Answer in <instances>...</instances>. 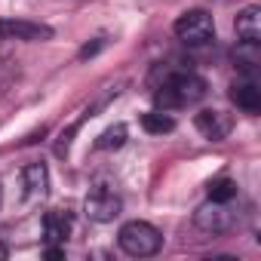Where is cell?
<instances>
[{"label":"cell","mask_w":261,"mask_h":261,"mask_svg":"<svg viewBox=\"0 0 261 261\" xmlns=\"http://www.w3.org/2000/svg\"><path fill=\"white\" fill-rule=\"evenodd\" d=\"M157 77L160 80L154 83V101L163 111H178V108L197 105L209 92L206 80L185 68H157Z\"/></svg>","instance_id":"6da1fadb"},{"label":"cell","mask_w":261,"mask_h":261,"mask_svg":"<svg viewBox=\"0 0 261 261\" xmlns=\"http://www.w3.org/2000/svg\"><path fill=\"white\" fill-rule=\"evenodd\" d=\"M117 243H120V249H123L129 258H151V255L160 252V246H163V233H160L154 224L136 218V221H126V224L120 227Z\"/></svg>","instance_id":"7a4b0ae2"},{"label":"cell","mask_w":261,"mask_h":261,"mask_svg":"<svg viewBox=\"0 0 261 261\" xmlns=\"http://www.w3.org/2000/svg\"><path fill=\"white\" fill-rule=\"evenodd\" d=\"M175 37L185 46H206L215 40V22L206 10H188L175 19Z\"/></svg>","instance_id":"3957f363"},{"label":"cell","mask_w":261,"mask_h":261,"mask_svg":"<svg viewBox=\"0 0 261 261\" xmlns=\"http://www.w3.org/2000/svg\"><path fill=\"white\" fill-rule=\"evenodd\" d=\"M240 215L233 212L230 203H218V200H206L197 212H194V224L203 230V233H212V237H221V233H230L237 227Z\"/></svg>","instance_id":"277c9868"},{"label":"cell","mask_w":261,"mask_h":261,"mask_svg":"<svg viewBox=\"0 0 261 261\" xmlns=\"http://www.w3.org/2000/svg\"><path fill=\"white\" fill-rule=\"evenodd\" d=\"M83 212H86L89 221L108 224V221H114V218L123 212V200H120V194H117L114 188L95 185V188L86 194V200H83Z\"/></svg>","instance_id":"5b68a950"},{"label":"cell","mask_w":261,"mask_h":261,"mask_svg":"<svg viewBox=\"0 0 261 261\" xmlns=\"http://www.w3.org/2000/svg\"><path fill=\"white\" fill-rule=\"evenodd\" d=\"M194 126L200 129V136H206L209 142H221L230 136V129H233V120L230 114L218 111V108H203L197 117H194Z\"/></svg>","instance_id":"8992f818"},{"label":"cell","mask_w":261,"mask_h":261,"mask_svg":"<svg viewBox=\"0 0 261 261\" xmlns=\"http://www.w3.org/2000/svg\"><path fill=\"white\" fill-rule=\"evenodd\" d=\"M0 37L4 40H28V43H40L53 37V28L37 25V22H22V19H0Z\"/></svg>","instance_id":"52a82bcc"},{"label":"cell","mask_w":261,"mask_h":261,"mask_svg":"<svg viewBox=\"0 0 261 261\" xmlns=\"http://www.w3.org/2000/svg\"><path fill=\"white\" fill-rule=\"evenodd\" d=\"M230 101L243 114H258L261 111V89H258V83H255L252 74H246V77H240V80L230 83Z\"/></svg>","instance_id":"ba28073f"},{"label":"cell","mask_w":261,"mask_h":261,"mask_svg":"<svg viewBox=\"0 0 261 261\" xmlns=\"http://www.w3.org/2000/svg\"><path fill=\"white\" fill-rule=\"evenodd\" d=\"M74 230V215L68 209H49L43 215V237L49 246H62Z\"/></svg>","instance_id":"9c48e42d"},{"label":"cell","mask_w":261,"mask_h":261,"mask_svg":"<svg viewBox=\"0 0 261 261\" xmlns=\"http://www.w3.org/2000/svg\"><path fill=\"white\" fill-rule=\"evenodd\" d=\"M22 188L28 200H43L49 194V169L43 163H28L22 169Z\"/></svg>","instance_id":"30bf717a"},{"label":"cell","mask_w":261,"mask_h":261,"mask_svg":"<svg viewBox=\"0 0 261 261\" xmlns=\"http://www.w3.org/2000/svg\"><path fill=\"white\" fill-rule=\"evenodd\" d=\"M237 37L240 43H258L261 40V7H246L237 13Z\"/></svg>","instance_id":"8fae6325"},{"label":"cell","mask_w":261,"mask_h":261,"mask_svg":"<svg viewBox=\"0 0 261 261\" xmlns=\"http://www.w3.org/2000/svg\"><path fill=\"white\" fill-rule=\"evenodd\" d=\"M142 129L151 136H163V133H172L175 129V120L163 111H151V114H142Z\"/></svg>","instance_id":"7c38bea8"},{"label":"cell","mask_w":261,"mask_h":261,"mask_svg":"<svg viewBox=\"0 0 261 261\" xmlns=\"http://www.w3.org/2000/svg\"><path fill=\"white\" fill-rule=\"evenodd\" d=\"M206 194H209V200L230 203V200L237 197V181H233V178H227V175H221V178H212V181H209V188H206Z\"/></svg>","instance_id":"4fadbf2b"},{"label":"cell","mask_w":261,"mask_h":261,"mask_svg":"<svg viewBox=\"0 0 261 261\" xmlns=\"http://www.w3.org/2000/svg\"><path fill=\"white\" fill-rule=\"evenodd\" d=\"M126 126L123 123H117V126H111V129H105V133L98 136V142H95V148L98 151H117V148H123L126 145Z\"/></svg>","instance_id":"5bb4252c"},{"label":"cell","mask_w":261,"mask_h":261,"mask_svg":"<svg viewBox=\"0 0 261 261\" xmlns=\"http://www.w3.org/2000/svg\"><path fill=\"white\" fill-rule=\"evenodd\" d=\"M46 258H65V249H59V246H49V249H46Z\"/></svg>","instance_id":"9a60e30c"},{"label":"cell","mask_w":261,"mask_h":261,"mask_svg":"<svg viewBox=\"0 0 261 261\" xmlns=\"http://www.w3.org/2000/svg\"><path fill=\"white\" fill-rule=\"evenodd\" d=\"M7 258H10V249H7L4 243H0V261H7Z\"/></svg>","instance_id":"2e32d148"}]
</instances>
